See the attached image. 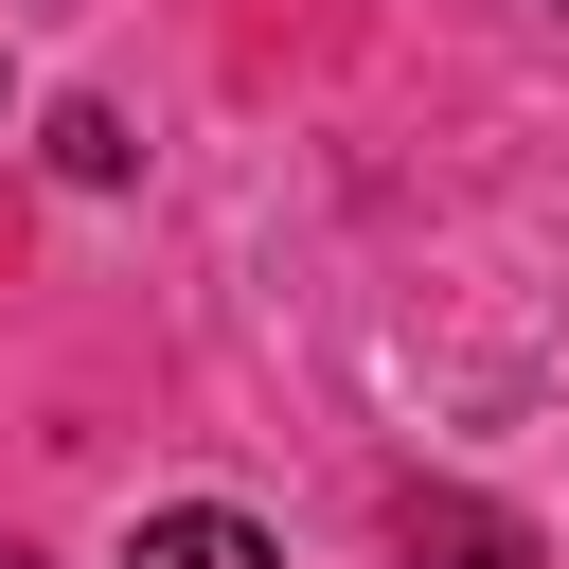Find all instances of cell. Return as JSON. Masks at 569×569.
<instances>
[{
	"instance_id": "3957f363",
	"label": "cell",
	"mask_w": 569,
	"mask_h": 569,
	"mask_svg": "<svg viewBox=\"0 0 569 569\" xmlns=\"http://www.w3.org/2000/svg\"><path fill=\"white\" fill-rule=\"evenodd\" d=\"M124 160H142V142H124V107H53V178H89V196H107Z\"/></svg>"
},
{
	"instance_id": "7a4b0ae2",
	"label": "cell",
	"mask_w": 569,
	"mask_h": 569,
	"mask_svg": "<svg viewBox=\"0 0 569 569\" xmlns=\"http://www.w3.org/2000/svg\"><path fill=\"white\" fill-rule=\"evenodd\" d=\"M409 569H533V533L480 516V498H427V516H409Z\"/></svg>"
},
{
	"instance_id": "6da1fadb",
	"label": "cell",
	"mask_w": 569,
	"mask_h": 569,
	"mask_svg": "<svg viewBox=\"0 0 569 569\" xmlns=\"http://www.w3.org/2000/svg\"><path fill=\"white\" fill-rule=\"evenodd\" d=\"M124 569H284V551H267L231 498H178V516H142V533H124Z\"/></svg>"
}]
</instances>
